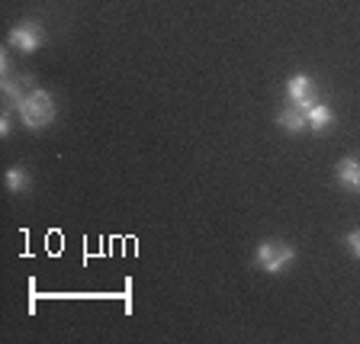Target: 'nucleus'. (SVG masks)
I'll list each match as a JSON object with an SVG mask.
<instances>
[{
	"instance_id": "nucleus-1",
	"label": "nucleus",
	"mask_w": 360,
	"mask_h": 344,
	"mask_svg": "<svg viewBox=\"0 0 360 344\" xmlns=\"http://www.w3.org/2000/svg\"><path fill=\"white\" fill-rule=\"evenodd\" d=\"M16 113H20L22 126L30 129V132H42L49 122H55V116H58V103H55V97L49 94V90L36 87L26 94V100H22L20 106H16Z\"/></svg>"
},
{
	"instance_id": "nucleus-2",
	"label": "nucleus",
	"mask_w": 360,
	"mask_h": 344,
	"mask_svg": "<svg viewBox=\"0 0 360 344\" xmlns=\"http://www.w3.org/2000/svg\"><path fill=\"white\" fill-rule=\"evenodd\" d=\"M292 261H296V251H292V245H286V241H261L255 251V264L264 274H270V277L283 274Z\"/></svg>"
},
{
	"instance_id": "nucleus-3",
	"label": "nucleus",
	"mask_w": 360,
	"mask_h": 344,
	"mask_svg": "<svg viewBox=\"0 0 360 344\" xmlns=\"http://www.w3.org/2000/svg\"><path fill=\"white\" fill-rule=\"evenodd\" d=\"M7 42L13 45L16 52L32 55V52H39V49L45 45V30L39 26L36 20H22V23H16L13 30L7 32Z\"/></svg>"
},
{
	"instance_id": "nucleus-4",
	"label": "nucleus",
	"mask_w": 360,
	"mask_h": 344,
	"mask_svg": "<svg viewBox=\"0 0 360 344\" xmlns=\"http://www.w3.org/2000/svg\"><path fill=\"white\" fill-rule=\"evenodd\" d=\"M286 97H290L292 106H300V110H309L312 103H319L315 100V81L309 75H292L290 81H286Z\"/></svg>"
},
{
	"instance_id": "nucleus-5",
	"label": "nucleus",
	"mask_w": 360,
	"mask_h": 344,
	"mask_svg": "<svg viewBox=\"0 0 360 344\" xmlns=\"http://www.w3.org/2000/svg\"><path fill=\"white\" fill-rule=\"evenodd\" d=\"M0 90H4V100H7V110H16V106L26 100L30 90H36V81L30 75L26 77H4L0 81Z\"/></svg>"
},
{
	"instance_id": "nucleus-6",
	"label": "nucleus",
	"mask_w": 360,
	"mask_h": 344,
	"mask_svg": "<svg viewBox=\"0 0 360 344\" xmlns=\"http://www.w3.org/2000/svg\"><path fill=\"white\" fill-rule=\"evenodd\" d=\"M277 126L283 129L286 135H302L309 129L306 110H300V106H286V110H280L277 113Z\"/></svg>"
},
{
	"instance_id": "nucleus-7",
	"label": "nucleus",
	"mask_w": 360,
	"mask_h": 344,
	"mask_svg": "<svg viewBox=\"0 0 360 344\" xmlns=\"http://www.w3.org/2000/svg\"><path fill=\"white\" fill-rule=\"evenodd\" d=\"M335 177L345 190H360V161L357 158H341L335 167Z\"/></svg>"
},
{
	"instance_id": "nucleus-8",
	"label": "nucleus",
	"mask_w": 360,
	"mask_h": 344,
	"mask_svg": "<svg viewBox=\"0 0 360 344\" xmlns=\"http://www.w3.org/2000/svg\"><path fill=\"white\" fill-rule=\"evenodd\" d=\"M306 120H309V126H312V132H325V129L335 122V113H331L328 103H312L306 110Z\"/></svg>"
},
{
	"instance_id": "nucleus-9",
	"label": "nucleus",
	"mask_w": 360,
	"mask_h": 344,
	"mask_svg": "<svg viewBox=\"0 0 360 344\" xmlns=\"http://www.w3.org/2000/svg\"><path fill=\"white\" fill-rule=\"evenodd\" d=\"M4 184H7L10 193H26V190L32 187V180H30V171L22 165H13L7 174H4Z\"/></svg>"
},
{
	"instance_id": "nucleus-10",
	"label": "nucleus",
	"mask_w": 360,
	"mask_h": 344,
	"mask_svg": "<svg viewBox=\"0 0 360 344\" xmlns=\"http://www.w3.org/2000/svg\"><path fill=\"white\" fill-rule=\"evenodd\" d=\"M345 245H347V251H351L354 257H360V229H354V232L345 235Z\"/></svg>"
},
{
	"instance_id": "nucleus-11",
	"label": "nucleus",
	"mask_w": 360,
	"mask_h": 344,
	"mask_svg": "<svg viewBox=\"0 0 360 344\" xmlns=\"http://www.w3.org/2000/svg\"><path fill=\"white\" fill-rule=\"evenodd\" d=\"M10 113L13 110H4V116H0V139H7L13 129H10Z\"/></svg>"
},
{
	"instance_id": "nucleus-12",
	"label": "nucleus",
	"mask_w": 360,
	"mask_h": 344,
	"mask_svg": "<svg viewBox=\"0 0 360 344\" xmlns=\"http://www.w3.org/2000/svg\"><path fill=\"white\" fill-rule=\"evenodd\" d=\"M10 71H13V65H10V55H7V52H0V75L10 77Z\"/></svg>"
},
{
	"instance_id": "nucleus-13",
	"label": "nucleus",
	"mask_w": 360,
	"mask_h": 344,
	"mask_svg": "<svg viewBox=\"0 0 360 344\" xmlns=\"http://www.w3.org/2000/svg\"><path fill=\"white\" fill-rule=\"evenodd\" d=\"M357 193H360V190H357Z\"/></svg>"
}]
</instances>
